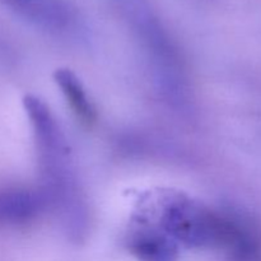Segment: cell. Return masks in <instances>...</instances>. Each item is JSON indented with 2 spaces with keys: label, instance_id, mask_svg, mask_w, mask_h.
I'll use <instances>...</instances> for the list:
<instances>
[{
  "label": "cell",
  "instance_id": "7",
  "mask_svg": "<svg viewBox=\"0 0 261 261\" xmlns=\"http://www.w3.org/2000/svg\"><path fill=\"white\" fill-rule=\"evenodd\" d=\"M55 81L76 117L86 124L93 122L96 119V110L75 74L68 69H60L55 73Z\"/></svg>",
  "mask_w": 261,
  "mask_h": 261
},
{
  "label": "cell",
  "instance_id": "6",
  "mask_svg": "<svg viewBox=\"0 0 261 261\" xmlns=\"http://www.w3.org/2000/svg\"><path fill=\"white\" fill-rule=\"evenodd\" d=\"M129 250L139 261H177V249L167 233L143 228L129 237Z\"/></svg>",
  "mask_w": 261,
  "mask_h": 261
},
{
  "label": "cell",
  "instance_id": "1",
  "mask_svg": "<svg viewBox=\"0 0 261 261\" xmlns=\"http://www.w3.org/2000/svg\"><path fill=\"white\" fill-rule=\"evenodd\" d=\"M24 109L37 145L41 191L48 208L60 216L66 232L74 239H81L88 227V211L71 171L65 137L53 112L40 98L27 96Z\"/></svg>",
  "mask_w": 261,
  "mask_h": 261
},
{
  "label": "cell",
  "instance_id": "2",
  "mask_svg": "<svg viewBox=\"0 0 261 261\" xmlns=\"http://www.w3.org/2000/svg\"><path fill=\"white\" fill-rule=\"evenodd\" d=\"M163 231L191 247L222 249L231 254L249 232L251 222L231 213H221L175 196L165 204Z\"/></svg>",
  "mask_w": 261,
  "mask_h": 261
},
{
  "label": "cell",
  "instance_id": "3",
  "mask_svg": "<svg viewBox=\"0 0 261 261\" xmlns=\"http://www.w3.org/2000/svg\"><path fill=\"white\" fill-rule=\"evenodd\" d=\"M137 25L158 91L172 106L182 109L189 102V87L177 48L148 14L140 13Z\"/></svg>",
  "mask_w": 261,
  "mask_h": 261
},
{
  "label": "cell",
  "instance_id": "4",
  "mask_svg": "<svg viewBox=\"0 0 261 261\" xmlns=\"http://www.w3.org/2000/svg\"><path fill=\"white\" fill-rule=\"evenodd\" d=\"M48 209L41 189L20 186L0 189V226L18 227L37 219Z\"/></svg>",
  "mask_w": 261,
  "mask_h": 261
},
{
  "label": "cell",
  "instance_id": "5",
  "mask_svg": "<svg viewBox=\"0 0 261 261\" xmlns=\"http://www.w3.org/2000/svg\"><path fill=\"white\" fill-rule=\"evenodd\" d=\"M31 22L51 31L66 30L73 22V13L63 0H2Z\"/></svg>",
  "mask_w": 261,
  "mask_h": 261
}]
</instances>
